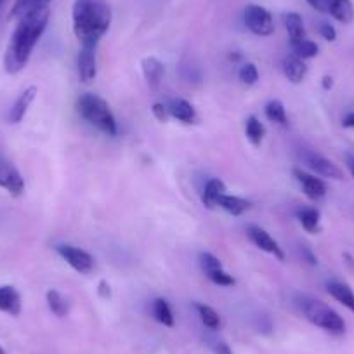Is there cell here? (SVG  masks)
I'll return each instance as SVG.
<instances>
[{
	"mask_svg": "<svg viewBox=\"0 0 354 354\" xmlns=\"http://www.w3.org/2000/svg\"><path fill=\"white\" fill-rule=\"evenodd\" d=\"M46 301H47V306H49L50 313L56 315L57 318H64V316L68 315V311H70V306H68L66 299H64L59 292L54 290V288H50V290L47 292Z\"/></svg>",
	"mask_w": 354,
	"mask_h": 354,
	"instance_id": "obj_25",
	"label": "cell"
},
{
	"mask_svg": "<svg viewBox=\"0 0 354 354\" xmlns=\"http://www.w3.org/2000/svg\"><path fill=\"white\" fill-rule=\"evenodd\" d=\"M292 54H295L297 57H301V59H311V57L318 56V44L313 42V40H309L308 37L302 40H297V42H292Z\"/></svg>",
	"mask_w": 354,
	"mask_h": 354,
	"instance_id": "obj_27",
	"label": "cell"
},
{
	"mask_svg": "<svg viewBox=\"0 0 354 354\" xmlns=\"http://www.w3.org/2000/svg\"><path fill=\"white\" fill-rule=\"evenodd\" d=\"M50 0H16L15 8L11 11V18H21L25 12L32 11L35 8H42V6H49Z\"/></svg>",
	"mask_w": 354,
	"mask_h": 354,
	"instance_id": "obj_29",
	"label": "cell"
},
{
	"mask_svg": "<svg viewBox=\"0 0 354 354\" xmlns=\"http://www.w3.org/2000/svg\"><path fill=\"white\" fill-rule=\"evenodd\" d=\"M96 49L97 46L85 44V46H82L80 53H78V77H80V80L84 82V84L93 82L97 75Z\"/></svg>",
	"mask_w": 354,
	"mask_h": 354,
	"instance_id": "obj_11",
	"label": "cell"
},
{
	"mask_svg": "<svg viewBox=\"0 0 354 354\" xmlns=\"http://www.w3.org/2000/svg\"><path fill=\"white\" fill-rule=\"evenodd\" d=\"M35 96H37V87H28L19 94V97L15 101L11 111H9V122H11V124H19V122L25 118V115L28 113V108L32 106Z\"/></svg>",
	"mask_w": 354,
	"mask_h": 354,
	"instance_id": "obj_13",
	"label": "cell"
},
{
	"mask_svg": "<svg viewBox=\"0 0 354 354\" xmlns=\"http://www.w3.org/2000/svg\"><path fill=\"white\" fill-rule=\"evenodd\" d=\"M97 294H100V297H103V299H110L111 297V287H110V283H108L106 280L100 281V287H97Z\"/></svg>",
	"mask_w": 354,
	"mask_h": 354,
	"instance_id": "obj_38",
	"label": "cell"
},
{
	"mask_svg": "<svg viewBox=\"0 0 354 354\" xmlns=\"http://www.w3.org/2000/svg\"><path fill=\"white\" fill-rule=\"evenodd\" d=\"M151 111H153V117H155L158 122H163V124H165V122L170 118L169 106H167V104H163V103H155V104H153Z\"/></svg>",
	"mask_w": 354,
	"mask_h": 354,
	"instance_id": "obj_34",
	"label": "cell"
},
{
	"mask_svg": "<svg viewBox=\"0 0 354 354\" xmlns=\"http://www.w3.org/2000/svg\"><path fill=\"white\" fill-rule=\"evenodd\" d=\"M342 127L344 129H354V111H349V113L342 118Z\"/></svg>",
	"mask_w": 354,
	"mask_h": 354,
	"instance_id": "obj_39",
	"label": "cell"
},
{
	"mask_svg": "<svg viewBox=\"0 0 354 354\" xmlns=\"http://www.w3.org/2000/svg\"><path fill=\"white\" fill-rule=\"evenodd\" d=\"M322 87L325 88V91H330V88L333 87V78L330 77V75H325V77H323V80H322Z\"/></svg>",
	"mask_w": 354,
	"mask_h": 354,
	"instance_id": "obj_41",
	"label": "cell"
},
{
	"mask_svg": "<svg viewBox=\"0 0 354 354\" xmlns=\"http://www.w3.org/2000/svg\"><path fill=\"white\" fill-rule=\"evenodd\" d=\"M217 207L226 210L227 214L231 216H241L247 210L252 209V202L250 200H245L241 196H234V195H221L219 200H217Z\"/></svg>",
	"mask_w": 354,
	"mask_h": 354,
	"instance_id": "obj_18",
	"label": "cell"
},
{
	"mask_svg": "<svg viewBox=\"0 0 354 354\" xmlns=\"http://www.w3.org/2000/svg\"><path fill=\"white\" fill-rule=\"evenodd\" d=\"M318 30H319V35H322L325 40H328V42H333V40L337 39L335 28H333V26L330 25V23H326V21L319 23V28Z\"/></svg>",
	"mask_w": 354,
	"mask_h": 354,
	"instance_id": "obj_35",
	"label": "cell"
},
{
	"mask_svg": "<svg viewBox=\"0 0 354 354\" xmlns=\"http://www.w3.org/2000/svg\"><path fill=\"white\" fill-rule=\"evenodd\" d=\"M200 266H202L203 273H209V271L221 270V268H223V262L219 261V257L210 254V252H202V254H200Z\"/></svg>",
	"mask_w": 354,
	"mask_h": 354,
	"instance_id": "obj_32",
	"label": "cell"
},
{
	"mask_svg": "<svg viewBox=\"0 0 354 354\" xmlns=\"http://www.w3.org/2000/svg\"><path fill=\"white\" fill-rule=\"evenodd\" d=\"M283 25L288 37H290V44L306 39V28L301 15H297V12H287V15H283Z\"/></svg>",
	"mask_w": 354,
	"mask_h": 354,
	"instance_id": "obj_22",
	"label": "cell"
},
{
	"mask_svg": "<svg viewBox=\"0 0 354 354\" xmlns=\"http://www.w3.org/2000/svg\"><path fill=\"white\" fill-rule=\"evenodd\" d=\"M0 188H4L11 196H21L25 193V181L19 170L11 162L0 160Z\"/></svg>",
	"mask_w": 354,
	"mask_h": 354,
	"instance_id": "obj_9",
	"label": "cell"
},
{
	"mask_svg": "<svg viewBox=\"0 0 354 354\" xmlns=\"http://www.w3.org/2000/svg\"><path fill=\"white\" fill-rule=\"evenodd\" d=\"M224 193H226V185L221 181L219 177H212V179H209L202 193L203 207H207V209L210 210L216 209L217 200H219V196L224 195Z\"/></svg>",
	"mask_w": 354,
	"mask_h": 354,
	"instance_id": "obj_17",
	"label": "cell"
},
{
	"mask_svg": "<svg viewBox=\"0 0 354 354\" xmlns=\"http://www.w3.org/2000/svg\"><path fill=\"white\" fill-rule=\"evenodd\" d=\"M346 163H347V169H349L351 176L354 177V155H353V153H347V155H346Z\"/></svg>",
	"mask_w": 354,
	"mask_h": 354,
	"instance_id": "obj_40",
	"label": "cell"
},
{
	"mask_svg": "<svg viewBox=\"0 0 354 354\" xmlns=\"http://www.w3.org/2000/svg\"><path fill=\"white\" fill-rule=\"evenodd\" d=\"M342 257H344V262H346V264H347V268L354 271V257H353V255H351L349 252H344Z\"/></svg>",
	"mask_w": 354,
	"mask_h": 354,
	"instance_id": "obj_42",
	"label": "cell"
},
{
	"mask_svg": "<svg viewBox=\"0 0 354 354\" xmlns=\"http://www.w3.org/2000/svg\"><path fill=\"white\" fill-rule=\"evenodd\" d=\"M21 295L11 285L0 287V311L11 316L21 315Z\"/></svg>",
	"mask_w": 354,
	"mask_h": 354,
	"instance_id": "obj_14",
	"label": "cell"
},
{
	"mask_svg": "<svg viewBox=\"0 0 354 354\" xmlns=\"http://www.w3.org/2000/svg\"><path fill=\"white\" fill-rule=\"evenodd\" d=\"M209 346H210V349L214 351V354H233L230 344L223 339H217V337L209 339Z\"/></svg>",
	"mask_w": 354,
	"mask_h": 354,
	"instance_id": "obj_33",
	"label": "cell"
},
{
	"mask_svg": "<svg viewBox=\"0 0 354 354\" xmlns=\"http://www.w3.org/2000/svg\"><path fill=\"white\" fill-rule=\"evenodd\" d=\"M301 252H302V257H304L306 261L309 262V264H311V266H316V264H318V257H316V255L313 254V250H311V248L308 247V245H302V247H301Z\"/></svg>",
	"mask_w": 354,
	"mask_h": 354,
	"instance_id": "obj_37",
	"label": "cell"
},
{
	"mask_svg": "<svg viewBox=\"0 0 354 354\" xmlns=\"http://www.w3.org/2000/svg\"><path fill=\"white\" fill-rule=\"evenodd\" d=\"M281 68H283V75L287 77V80L292 84H301L308 75V66H306L304 59L297 57L295 54L285 57Z\"/></svg>",
	"mask_w": 354,
	"mask_h": 354,
	"instance_id": "obj_15",
	"label": "cell"
},
{
	"mask_svg": "<svg viewBox=\"0 0 354 354\" xmlns=\"http://www.w3.org/2000/svg\"><path fill=\"white\" fill-rule=\"evenodd\" d=\"M170 117H174L176 120L183 122V124H195L196 122V110L193 108V104L186 100H174L169 104Z\"/></svg>",
	"mask_w": 354,
	"mask_h": 354,
	"instance_id": "obj_19",
	"label": "cell"
},
{
	"mask_svg": "<svg viewBox=\"0 0 354 354\" xmlns=\"http://www.w3.org/2000/svg\"><path fill=\"white\" fill-rule=\"evenodd\" d=\"M49 18V6L35 8L32 11L25 12L21 18H18V25L12 32L4 56V66L8 73H19L28 64L37 42L46 32Z\"/></svg>",
	"mask_w": 354,
	"mask_h": 354,
	"instance_id": "obj_1",
	"label": "cell"
},
{
	"mask_svg": "<svg viewBox=\"0 0 354 354\" xmlns=\"http://www.w3.org/2000/svg\"><path fill=\"white\" fill-rule=\"evenodd\" d=\"M339 23H351L354 19V6L351 0H328V12Z\"/></svg>",
	"mask_w": 354,
	"mask_h": 354,
	"instance_id": "obj_20",
	"label": "cell"
},
{
	"mask_svg": "<svg viewBox=\"0 0 354 354\" xmlns=\"http://www.w3.org/2000/svg\"><path fill=\"white\" fill-rule=\"evenodd\" d=\"M56 252L61 255L63 261H66L68 264L73 268L77 273L80 274H88L94 270V257L88 252L82 250V248L73 247V245H57Z\"/></svg>",
	"mask_w": 354,
	"mask_h": 354,
	"instance_id": "obj_7",
	"label": "cell"
},
{
	"mask_svg": "<svg viewBox=\"0 0 354 354\" xmlns=\"http://www.w3.org/2000/svg\"><path fill=\"white\" fill-rule=\"evenodd\" d=\"M196 311H198L200 319H202L203 325L207 326L209 330H219L221 328V316L217 315V311L214 308L207 304H195Z\"/></svg>",
	"mask_w": 354,
	"mask_h": 354,
	"instance_id": "obj_28",
	"label": "cell"
},
{
	"mask_svg": "<svg viewBox=\"0 0 354 354\" xmlns=\"http://www.w3.org/2000/svg\"><path fill=\"white\" fill-rule=\"evenodd\" d=\"M142 75H145V80L148 84L149 88L156 91L162 84V78L165 75V66H163L162 61L155 56H148L142 59Z\"/></svg>",
	"mask_w": 354,
	"mask_h": 354,
	"instance_id": "obj_12",
	"label": "cell"
},
{
	"mask_svg": "<svg viewBox=\"0 0 354 354\" xmlns=\"http://www.w3.org/2000/svg\"><path fill=\"white\" fill-rule=\"evenodd\" d=\"M326 292H328L337 302H340L344 308H347L351 313H354V292L349 285L339 280H332L326 283Z\"/></svg>",
	"mask_w": 354,
	"mask_h": 354,
	"instance_id": "obj_16",
	"label": "cell"
},
{
	"mask_svg": "<svg viewBox=\"0 0 354 354\" xmlns=\"http://www.w3.org/2000/svg\"><path fill=\"white\" fill-rule=\"evenodd\" d=\"M207 278H209L212 283L219 285V287H233L234 283H236V280H234L233 277H231L227 271H224V268H221V270H214V271H209V273H205Z\"/></svg>",
	"mask_w": 354,
	"mask_h": 354,
	"instance_id": "obj_31",
	"label": "cell"
},
{
	"mask_svg": "<svg viewBox=\"0 0 354 354\" xmlns=\"http://www.w3.org/2000/svg\"><path fill=\"white\" fill-rule=\"evenodd\" d=\"M238 78H240L241 84L247 85V87H250V85H255V84H257V80H259L257 66H255L254 63L241 64L240 71H238Z\"/></svg>",
	"mask_w": 354,
	"mask_h": 354,
	"instance_id": "obj_30",
	"label": "cell"
},
{
	"mask_svg": "<svg viewBox=\"0 0 354 354\" xmlns=\"http://www.w3.org/2000/svg\"><path fill=\"white\" fill-rule=\"evenodd\" d=\"M245 26L257 37H270L274 33V19L271 12L259 4H248L243 11Z\"/></svg>",
	"mask_w": 354,
	"mask_h": 354,
	"instance_id": "obj_5",
	"label": "cell"
},
{
	"mask_svg": "<svg viewBox=\"0 0 354 354\" xmlns=\"http://www.w3.org/2000/svg\"><path fill=\"white\" fill-rule=\"evenodd\" d=\"M294 176H295V179H297L299 185H301L304 195L308 196L309 200H315V202H318V200L325 198L326 185L322 177H316L315 174L306 172L304 169H299V167H295L294 169Z\"/></svg>",
	"mask_w": 354,
	"mask_h": 354,
	"instance_id": "obj_10",
	"label": "cell"
},
{
	"mask_svg": "<svg viewBox=\"0 0 354 354\" xmlns=\"http://www.w3.org/2000/svg\"><path fill=\"white\" fill-rule=\"evenodd\" d=\"M264 115L266 118L270 122H274L278 125H287L288 124V117H287V111H285V106L281 101L273 100L270 103L266 104L264 108Z\"/></svg>",
	"mask_w": 354,
	"mask_h": 354,
	"instance_id": "obj_26",
	"label": "cell"
},
{
	"mask_svg": "<svg viewBox=\"0 0 354 354\" xmlns=\"http://www.w3.org/2000/svg\"><path fill=\"white\" fill-rule=\"evenodd\" d=\"M247 236H248V240H250L255 247L261 248L262 252L273 255V257L278 259V261H285V254H283V250H281L280 245H278V241L274 240V238L271 236L268 231L262 230L261 226H255V224L248 226Z\"/></svg>",
	"mask_w": 354,
	"mask_h": 354,
	"instance_id": "obj_8",
	"label": "cell"
},
{
	"mask_svg": "<svg viewBox=\"0 0 354 354\" xmlns=\"http://www.w3.org/2000/svg\"><path fill=\"white\" fill-rule=\"evenodd\" d=\"M297 219L301 223V226L304 227L308 233H319L322 226H319V210L316 207H299L297 209Z\"/></svg>",
	"mask_w": 354,
	"mask_h": 354,
	"instance_id": "obj_21",
	"label": "cell"
},
{
	"mask_svg": "<svg viewBox=\"0 0 354 354\" xmlns=\"http://www.w3.org/2000/svg\"><path fill=\"white\" fill-rule=\"evenodd\" d=\"M151 311H153V318H155L160 325L169 326V328H172V326L176 325V322H174V313L172 309H170V304L165 301V299L156 297L151 304Z\"/></svg>",
	"mask_w": 354,
	"mask_h": 354,
	"instance_id": "obj_23",
	"label": "cell"
},
{
	"mask_svg": "<svg viewBox=\"0 0 354 354\" xmlns=\"http://www.w3.org/2000/svg\"><path fill=\"white\" fill-rule=\"evenodd\" d=\"M77 111L87 124L96 127L100 132L111 138L117 136V120H115L113 111L110 110V104L103 97L88 93L82 94L77 100Z\"/></svg>",
	"mask_w": 354,
	"mask_h": 354,
	"instance_id": "obj_4",
	"label": "cell"
},
{
	"mask_svg": "<svg viewBox=\"0 0 354 354\" xmlns=\"http://www.w3.org/2000/svg\"><path fill=\"white\" fill-rule=\"evenodd\" d=\"M306 2H308L315 11L323 12V15L328 12V0H306Z\"/></svg>",
	"mask_w": 354,
	"mask_h": 354,
	"instance_id": "obj_36",
	"label": "cell"
},
{
	"mask_svg": "<svg viewBox=\"0 0 354 354\" xmlns=\"http://www.w3.org/2000/svg\"><path fill=\"white\" fill-rule=\"evenodd\" d=\"M245 136H247V139L250 141L252 146L259 148V146L262 145V141H264L266 136L264 124H262L257 117H254V115L247 117V120H245Z\"/></svg>",
	"mask_w": 354,
	"mask_h": 354,
	"instance_id": "obj_24",
	"label": "cell"
},
{
	"mask_svg": "<svg viewBox=\"0 0 354 354\" xmlns=\"http://www.w3.org/2000/svg\"><path fill=\"white\" fill-rule=\"evenodd\" d=\"M0 354H6V351H4V347H0Z\"/></svg>",
	"mask_w": 354,
	"mask_h": 354,
	"instance_id": "obj_43",
	"label": "cell"
},
{
	"mask_svg": "<svg viewBox=\"0 0 354 354\" xmlns=\"http://www.w3.org/2000/svg\"><path fill=\"white\" fill-rule=\"evenodd\" d=\"M0 4H2V0H0Z\"/></svg>",
	"mask_w": 354,
	"mask_h": 354,
	"instance_id": "obj_44",
	"label": "cell"
},
{
	"mask_svg": "<svg viewBox=\"0 0 354 354\" xmlns=\"http://www.w3.org/2000/svg\"><path fill=\"white\" fill-rule=\"evenodd\" d=\"M73 33L82 46H97L111 25V9L106 0H75Z\"/></svg>",
	"mask_w": 354,
	"mask_h": 354,
	"instance_id": "obj_2",
	"label": "cell"
},
{
	"mask_svg": "<svg viewBox=\"0 0 354 354\" xmlns=\"http://www.w3.org/2000/svg\"><path fill=\"white\" fill-rule=\"evenodd\" d=\"M299 158L301 162L304 163L308 169H311L313 172H316L318 176L322 177H328V179H337V181H342L344 179V172L326 156L319 155V153L313 151L309 148H302L299 151Z\"/></svg>",
	"mask_w": 354,
	"mask_h": 354,
	"instance_id": "obj_6",
	"label": "cell"
},
{
	"mask_svg": "<svg viewBox=\"0 0 354 354\" xmlns=\"http://www.w3.org/2000/svg\"><path fill=\"white\" fill-rule=\"evenodd\" d=\"M295 306H297L299 311L302 313V316L311 325L318 326V328L325 330V332L332 333L335 337H340L346 333L347 326L342 316L337 311H333L328 304L319 301V299L299 294L295 297Z\"/></svg>",
	"mask_w": 354,
	"mask_h": 354,
	"instance_id": "obj_3",
	"label": "cell"
}]
</instances>
